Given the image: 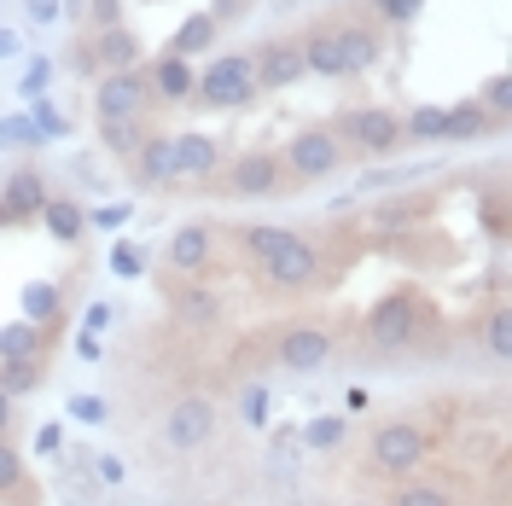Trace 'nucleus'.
<instances>
[{"mask_svg":"<svg viewBox=\"0 0 512 506\" xmlns=\"http://www.w3.org/2000/svg\"><path fill=\"white\" fill-rule=\"evenodd\" d=\"M239 413H245V425H268V390L262 384H245L239 390Z\"/></svg>","mask_w":512,"mask_h":506,"instance_id":"c9c22d12","label":"nucleus"},{"mask_svg":"<svg viewBox=\"0 0 512 506\" xmlns=\"http://www.w3.org/2000/svg\"><path fill=\"white\" fill-rule=\"evenodd\" d=\"M76 355H82V361H99V332H82V338H76Z\"/></svg>","mask_w":512,"mask_h":506,"instance_id":"3c124183","label":"nucleus"},{"mask_svg":"<svg viewBox=\"0 0 512 506\" xmlns=\"http://www.w3.org/2000/svg\"><path fill=\"white\" fill-rule=\"evenodd\" d=\"M495 117L483 111L478 99H466V105H448L443 111V140H483V134H495Z\"/></svg>","mask_w":512,"mask_h":506,"instance_id":"6ab92c4d","label":"nucleus"},{"mask_svg":"<svg viewBox=\"0 0 512 506\" xmlns=\"http://www.w3.org/2000/svg\"><path fill=\"white\" fill-rule=\"evenodd\" d=\"M251 64H256V88H291V82H303V76H309L297 41H268L262 53H251Z\"/></svg>","mask_w":512,"mask_h":506,"instance_id":"9b49d317","label":"nucleus"},{"mask_svg":"<svg viewBox=\"0 0 512 506\" xmlns=\"http://www.w3.org/2000/svg\"><path fill=\"white\" fill-rule=\"evenodd\" d=\"M59 448H64V425L53 419V425H41V431H35V454H47V460H53Z\"/></svg>","mask_w":512,"mask_h":506,"instance_id":"37998d69","label":"nucleus"},{"mask_svg":"<svg viewBox=\"0 0 512 506\" xmlns=\"http://www.w3.org/2000/svg\"><path fill=\"white\" fill-rule=\"evenodd\" d=\"M274 361L286 373H315V367L332 361V332L326 326H286L280 344H274Z\"/></svg>","mask_w":512,"mask_h":506,"instance_id":"9d476101","label":"nucleus"},{"mask_svg":"<svg viewBox=\"0 0 512 506\" xmlns=\"http://www.w3.org/2000/svg\"><path fill=\"white\" fill-rule=\"evenodd\" d=\"M216 262V233L210 227H175L169 239V268L175 274H204Z\"/></svg>","mask_w":512,"mask_h":506,"instance_id":"4468645a","label":"nucleus"},{"mask_svg":"<svg viewBox=\"0 0 512 506\" xmlns=\"http://www.w3.org/2000/svg\"><path fill=\"white\" fill-rule=\"evenodd\" d=\"M41 222H47V233H53L59 245H76V239L88 233V216H82L70 198H47V204H41Z\"/></svg>","mask_w":512,"mask_h":506,"instance_id":"412c9836","label":"nucleus"},{"mask_svg":"<svg viewBox=\"0 0 512 506\" xmlns=\"http://www.w3.org/2000/svg\"><path fill=\"white\" fill-rule=\"evenodd\" d=\"M146 82H152L158 99L181 105V99H192V88H198V70H192V59H181V53H163V59H152Z\"/></svg>","mask_w":512,"mask_h":506,"instance_id":"2eb2a0df","label":"nucleus"},{"mask_svg":"<svg viewBox=\"0 0 512 506\" xmlns=\"http://www.w3.org/2000/svg\"><path fill=\"white\" fill-rule=\"evenodd\" d=\"M175 315L187 320V326H216L222 309H216V297H210V291H198V285H192V291H175Z\"/></svg>","mask_w":512,"mask_h":506,"instance_id":"a878e982","label":"nucleus"},{"mask_svg":"<svg viewBox=\"0 0 512 506\" xmlns=\"http://www.w3.org/2000/svg\"><path fill=\"white\" fill-rule=\"evenodd\" d=\"M128 216H134V210H128V204H105V210H94V216H88V222H94V227H123Z\"/></svg>","mask_w":512,"mask_h":506,"instance_id":"49530a36","label":"nucleus"},{"mask_svg":"<svg viewBox=\"0 0 512 506\" xmlns=\"http://www.w3.org/2000/svg\"><path fill=\"white\" fill-rule=\"evenodd\" d=\"M47 82H53V59H35L30 70H24V94L41 99V94H47Z\"/></svg>","mask_w":512,"mask_h":506,"instance_id":"a19ab883","label":"nucleus"},{"mask_svg":"<svg viewBox=\"0 0 512 506\" xmlns=\"http://www.w3.org/2000/svg\"><path fill=\"white\" fill-rule=\"evenodd\" d=\"M280 181H286L280 158H268V152H245V158L227 163V175L216 181V187L233 192V198H268V192H280Z\"/></svg>","mask_w":512,"mask_h":506,"instance_id":"1a4fd4ad","label":"nucleus"},{"mask_svg":"<svg viewBox=\"0 0 512 506\" xmlns=\"http://www.w3.org/2000/svg\"><path fill=\"white\" fill-rule=\"evenodd\" d=\"M361 338L367 349H402L419 338V303L414 297H379L373 309H367V326H361Z\"/></svg>","mask_w":512,"mask_h":506,"instance_id":"39448f33","label":"nucleus"},{"mask_svg":"<svg viewBox=\"0 0 512 506\" xmlns=\"http://www.w3.org/2000/svg\"><path fill=\"white\" fill-rule=\"evenodd\" d=\"M216 30H222V24H216L210 12H192L187 24L175 30V41H169V53H181V59H198V53H204V47L216 41Z\"/></svg>","mask_w":512,"mask_h":506,"instance_id":"5701e85b","label":"nucleus"},{"mask_svg":"<svg viewBox=\"0 0 512 506\" xmlns=\"http://www.w3.org/2000/svg\"><path fill=\"white\" fill-rule=\"evenodd\" d=\"M41 379H47L41 361H0V390H6V396H30Z\"/></svg>","mask_w":512,"mask_h":506,"instance_id":"bb28decb","label":"nucleus"},{"mask_svg":"<svg viewBox=\"0 0 512 506\" xmlns=\"http://www.w3.org/2000/svg\"><path fill=\"white\" fill-rule=\"evenodd\" d=\"M414 222V210L408 204H384V210H373V233H396V227Z\"/></svg>","mask_w":512,"mask_h":506,"instance_id":"4c0bfd02","label":"nucleus"},{"mask_svg":"<svg viewBox=\"0 0 512 506\" xmlns=\"http://www.w3.org/2000/svg\"><path fill=\"white\" fill-rule=\"evenodd\" d=\"M297 47H303V70L309 76H350V59H344L338 30H315L309 41H297Z\"/></svg>","mask_w":512,"mask_h":506,"instance_id":"f3484780","label":"nucleus"},{"mask_svg":"<svg viewBox=\"0 0 512 506\" xmlns=\"http://www.w3.org/2000/svg\"><path fill=\"white\" fill-rule=\"evenodd\" d=\"M169 146H175V134H146V140H140V152H134V181L146 192L175 187V158H169Z\"/></svg>","mask_w":512,"mask_h":506,"instance_id":"ddd939ff","label":"nucleus"},{"mask_svg":"<svg viewBox=\"0 0 512 506\" xmlns=\"http://www.w3.org/2000/svg\"><path fill=\"white\" fill-rule=\"evenodd\" d=\"M280 239H286V227H239V251L251 256V262H268Z\"/></svg>","mask_w":512,"mask_h":506,"instance_id":"c85d7f7f","label":"nucleus"},{"mask_svg":"<svg viewBox=\"0 0 512 506\" xmlns=\"http://www.w3.org/2000/svg\"><path fill=\"white\" fill-rule=\"evenodd\" d=\"M169 158H175V181H198V187H204V181L216 175L222 152H216V140H210V134H175Z\"/></svg>","mask_w":512,"mask_h":506,"instance_id":"f8f14e48","label":"nucleus"},{"mask_svg":"<svg viewBox=\"0 0 512 506\" xmlns=\"http://www.w3.org/2000/svg\"><path fill=\"white\" fill-rule=\"evenodd\" d=\"M0 204H6V216H12V222H18V216H41V204H47L41 175H35V169H12V175H6V187H0Z\"/></svg>","mask_w":512,"mask_h":506,"instance_id":"a211bd4d","label":"nucleus"},{"mask_svg":"<svg viewBox=\"0 0 512 506\" xmlns=\"http://www.w3.org/2000/svg\"><path fill=\"white\" fill-rule=\"evenodd\" d=\"M18 489H30V477H24V460H18V448L0 437V501H6V495H18Z\"/></svg>","mask_w":512,"mask_h":506,"instance_id":"2f4dec72","label":"nucleus"},{"mask_svg":"<svg viewBox=\"0 0 512 506\" xmlns=\"http://www.w3.org/2000/svg\"><path fill=\"white\" fill-rule=\"evenodd\" d=\"M94 472H99V483H111V489H117V483L128 477V466L117 460V454H99V460H94Z\"/></svg>","mask_w":512,"mask_h":506,"instance_id":"a18cd8bd","label":"nucleus"},{"mask_svg":"<svg viewBox=\"0 0 512 506\" xmlns=\"http://www.w3.org/2000/svg\"><path fill=\"white\" fill-rule=\"evenodd\" d=\"M483 227H489V233H495V239H501V233H507V216H501V198H489V204H483Z\"/></svg>","mask_w":512,"mask_h":506,"instance_id":"09e8293b","label":"nucleus"},{"mask_svg":"<svg viewBox=\"0 0 512 506\" xmlns=\"http://www.w3.org/2000/svg\"><path fill=\"white\" fill-rule=\"evenodd\" d=\"M483 111H489V117H495V123H507V111H512V82L507 76H489V82H483V99H478Z\"/></svg>","mask_w":512,"mask_h":506,"instance_id":"72a5a7b5","label":"nucleus"},{"mask_svg":"<svg viewBox=\"0 0 512 506\" xmlns=\"http://www.w3.org/2000/svg\"><path fill=\"white\" fill-rule=\"evenodd\" d=\"M47 349V332L35 320H6L0 326V361H41Z\"/></svg>","mask_w":512,"mask_h":506,"instance_id":"aec40b11","label":"nucleus"},{"mask_svg":"<svg viewBox=\"0 0 512 506\" xmlns=\"http://www.w3.org/2000/svg\"><path fill=\"white\" fill-rule=\"evenodd\" d=\"M47 315H59V291L53 285H30V320L41 326Z\"/></svg>","mask_w":512,"mask_h":506,"instance_id":"e433bc0d","label":"nucleus"},{"mask_svg":"<svg viewBox=\"0 0 512 506\" xmlns=\"http://www.w3.org/2000/svg\"><path fill=\"white\" fill-rule=\"evenodd\" d=\"M117 12H123V0H88V18H94V30H111V24H117Z\"/></svg>","mask_w":512,"mask_h":506,"instance_id":"c03bdc74","label":"nucleus"},{"mask_svg":"<svg viewBox=\"0 0 512 506\" xmlns=\"http://www.w3.org/2000/svg\"><path fill=\"white\" fill-rule=\"evenodd\" d=\"M425 454H431V431L419 419H384L379 431L367 437V460L384 477H414L425 466Z\"/></svg>","mask_w":512,"mask_h":506,"instance_id":"f257e3e1","label":"nucleus"},{"mask_svg":"<svg viewBox=\"0 0 512 506\" xmlns=\"http://www.w3.org/2000/svg\"><path fill=\"white\" fill-rule=\"evenodd\" d=\"M12 53H18V35H12V30H0V59H12Z\"/></svg>","mask_w":512,"mask_h":506,"instance_id":"864d4df0","label":"nucleus"},{"mask_svg":"<svg viewBox=\"0 0 512 506\" xmlns=\"http://www.w3.org/2000/svg\"><path fill=\"white\" fill-rule=\"evenodd\" d=\"M373 6H379L390 24H408V18H419V6H425V0H373Z\"/></svg>","mask_w":512,"mask_h":506,"instance_id":"79ce46f5","label":"nucleus"},{"mask_svg":"<svg viewBox=\"0 0 512 506\" xmlns=\"http://www.w3.org/2000/svg\"><path fill=\"white\" fill-rule=\"evenodd\" d=\"M88 53H94V64H105V70H140V41H134V30H123V24L94 30Z\"/></svg>","mask_w":512,"mask_h":506,"instance_id":"dca6fc26","label":"nucleus"},{"mask_svg":"<svg viewBox=\"0 0 512 506\" xmlns=\"http://www.w3.org/2000/svg\"><path fill=\"white\" fill-rule=\"evenodd\" d=\"M111 326V303H88V315H82V332H105Z\"/></svg>","mask_w":512,"mask_h":506,"instance_id":"de8ad7c7","label":"nucleus"},{"mask_svg":"<svg viewBox=\"0 0 512 506\" xmlns=\"http://www.w3.org/2000/svg\"><path fill=\"white\" fill-rule=\"evenodd\" d=\"M402 140H443V105H419L414 117H402Z\"/></svg>","mask_w":512,"mask_h":506,"instance_id":"c756f323","label":"nucleus"},{"mask_svg":"<svg viewBox=\"0 0 512 506\" xmlns=\"http://www.w3.org/2000/svg\"><path fill=\"white\" fill-rule=\"evenodd\" d=\"M256 94H262V88H256L251 53H222L210 70H198V88H192L198 105H216V111H239V105H251Z\"/></svg>","mask_w":512,"mask_h":506,"instance_id":"f03ea898","label":"nucleus"},{"mask_svg":"<svg viewBox=\"0 0 512 506\" xmlns=\"http://www.w3.org/2000/svg\"><path fill=\"white\" fill-rule=\"evenodd\" d=\"M344 431H350V425L332 413V419H315V425L303 431V443H309V448H338V443H344Z\"/></svg>","mask_w":512,"mask_h":506,"instance_id":"f704fd0d","label":"nucleus"},{"mask_svg":"<svg viewBox=\"0 0 512 506\" xmlns=\"http://www.w3.org/2000/svg\"><path fill=\"white\" fill-rule=\"evenodd\" d=\"M6 431H12V396L0 390V437H6Z\"/></svg>","mask_w":512,"mask_h":506,"instance_id":"603ef678","label":"nucleus"},{"mask_svg":"<svg viewBox=\"0 0 512 506\" xmlns=\"http://www.w3.org/2000/svg\"><path fill=\"white\" fill-rule=\"evenodd\" d=\"M152 99L158 94H152L146 70H111V76L94 88V117L99 123H111V117H146Z\"/></svg>","mask_w":512,"mask_h":506,"instance_id":"423d86ee","label":"nucleus"},{"mask_svg":"<svg viewBox=\"0 0 512 506\" xmlns=\"http://www.w3.org/2000/svg\"><path fill=\"white\" fill-rule=\"evenodd\" d=\"M332 134L344 140V146H355V152H367V158H379V152H390L396 140H402V117L396 111H344L338 123H332Z\"/></svg>","mask_w":512,"mask_h":506,"instance_id":"0eeeda50","label":"nucleus"},{"mask_svg":"<svg viewBox=\"0 0 512 506\" xmlns=\"http://www.w3.org/2000/svg\"><path fill=\"white\" fill-rule=\"evenodd\" d=\"M338 163H344V140H338L332 128H303V134H291L280 169H286L291 181H320V175H332Z\"/></svg>","mask_w":512,"mask_h":506,"instance_id":"20e7f679","label":"nucleus"},{"mask_svg":"<svg viewBox=\"0 0 512 506\" xmlns=\"http://www.w3.org/2000/svg\"><path fill=\"white\" fill-rule=\"evenodd\" d=\"M30 128L41 134V140H64L70 134V117H64L53 99H35V111H30Z\"/></svg>","mask_w":512,"mask_h":506,"instance_id":"7c9ffc66","label":"nucleus"},{"mask_svg":"<svg viewBox=\"0 0 512 506\" xmlns=\"http://www.w3.org/2000/svg\"><path fill=\"white\" fill-rule=\"evenodd\" d=\"M390 506H454V489H448V483H419V477H408V483L390 495Z\"/></svg>","mask_w":512,"mask_h":506,"instance_id":"393cba45","label":"nucleus"},{"mask_svg":"<svg viewBox=\"0 0 512 506\" xmlns=\"http://www.w3.org/2000/svg\"><path fill=\"white\" fill-rule=\"evenodd\" d=\"M111 274H117V280H140V274H146V251H140L134 239L111 245Z\"/></svg>","mask_w":512,"mask_h":506,"instance_id":"473e14b6","label":"nucleus"},{"mask_svg":"<svg viewBox=\"0 0 512 506\" xmlns=\"http://www.w3.org/2000/svg\"><path fill=\"white\" fill-rule=\"evenodd\" d=\"M105 402L99 396H70V419H82V425H105Z\"/></svg>","mask_w":512,"mask_h":506,"instance_id":"58836bf2","label":"nucleus"},{"mask_svg":"<svg viewBox=\"0 0 512 506\" xmlns=\"http://www.w3.org/2000/svg\"><path fill=\"white\" fill-rule=\"evenodd\" d=\"M35 140H41V134H35L24 117H6V123H0V146H35Z\"/></svg>","mask_w":512,"mask_h":506,"instance_id":"ea45409f","label":"nucleus"},{"mask_svg":"<svg viewBox=\"0 0 512 506\" xmlns=\"http://www.w3.org/2000/svg\"><path fill=\"white\" fill-rule=\"evenodd\" d=\"M30 18L35 24H53L59 18V0H30Z\"/></svg>","mask_w":512,"mask_h":506,"instance_id":"8fccbe9b","label":"nucleus"},{"mask_svg":"<svg viewBox=\"0 0 512 506\" xmlns=\"http://www.w3.org/2000/svg\"><path fill=\"white\" fill-rule=\"evenodd\" d=\"M361 506H367V501H361Z\"/></svg>","mask_w":512,"mask_h":506,"instance_id":"5fc2aeb1","label":"nucleus"},{"mask_svg":"<svg viewBox=\"0 0 512 506\" xmlns=\"http://www.w3.org/2000/svg\"><path fill=\"white\" fill-rule=\"evenodd\" d=\"M99 140H105L111 152L134 158V152H140V140H146V117H111V123H99Z\"/></svg>","mask_w":512,"mask_h":506,"instance_id":"b1692460","label":"nucleus"},{"mask_svg":"<svg viewBox=\"0 0 512 506\" xmlns=\"http://www.w3.org/2000/svg\"><path fill=\"white\" fill-rule=\"evenodd\" d=\"M338 41H344L350 76H361V70H373V64H379V35L367 30V24H344V30H338Z\"/></svg>","mask_w":512,"mask_h":506,"instance_id":"4be33fe9","label":"nucleus"},{"mask_svg":"<svg viewBox=\"0 0 512 506\" xmlns=\"http://www.w3.org/2000/svg\"><path fill=\"white\" fill-rule=\"evenodd\" d=\"M483 344H489L495 361H507V355H512V315H507V303H495V309H489V320H483Z\"/></svg>","mask_w":512,"mask_h":506,"instance_id":"cd10ccee","label":"nucleus"},{"mask_svg":"<svg viewBox=\"0 0 512 506\" xmlns=\"http://www.w3.org/2000/svg\"><path fill=\"white\" fill-rule=\"evenodd\" d=\"M320 268H326L320 245H309L303 233H286V239L274 245V256L262 262V280L274 285V291H303V285L320 280Z\"/></svg>","mask_w":512,"mask_h":506,"instance_id":"7ed1b4c3","label":"nucleus"},{"mask_svg":"<svg viewBox=\"0 0 512 506\" xmlns=\"http://www.w3.org/2000/svg\"><path fill=\"white\" fill-rule=\"evenodd\" d=\"M210 437H216V408H210V396L187 390L169 408V419H163V443L175 448V454H192V448H204Z\"/></svg>","mask_w":512,"mask_h":506,"instance_id":"6e6552de","label":"nucleus"}]
</instances>
